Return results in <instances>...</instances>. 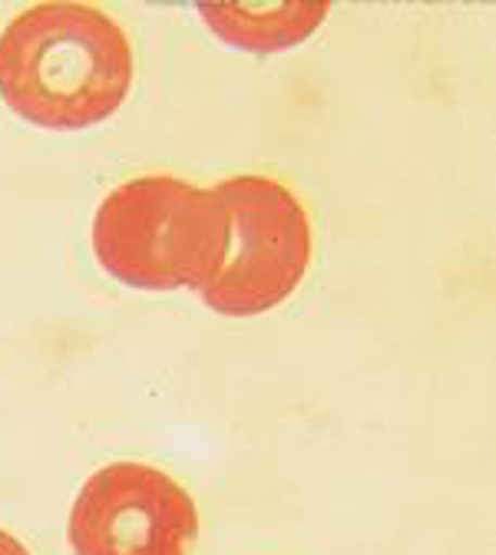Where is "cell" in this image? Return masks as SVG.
<instances>
[{"mask_svg":"<svg viewBox=\"0 0 496 555\" xmlns=\"http://www.w3.org/2000/svg\"><path fill=\"white\" fill-rule=\"evenodd\" d=\"M199 539L192 496L150 463L97 469L69 513L77 555H189Z\"/></svg>","mask_w":496,"mask_h":555,"instance_id":"cell-4","label":"cell"},{"mask_svg":"<svg viewBox=\"0 0 496 555\" xmlns=\"http://www.w3.org/2000/svg\"><path fill=\"white\" fill-rule=\"evenodd\" d=\"M222 40L268 53L278 47H292L315 34L328 17L325 4H271V8H202L199 11Z\"/></svg>","mask_w":496,"mask_h":555,"instance_id":"cell-5","label":"cell"},{"mask_svg":"<svg viewBox=\"0 0 496 555\" xmlns=\"http://www.w3.org/2000/svg\"><path fill=\"white\" fill-rule=\"evenodd\" d=\"M129 34L90 4H34L0 34V96L43 129L110 119L132 90Z\"/></svg>","mask_w":496,"mask_h":555,"instance_id":"cell-1","label":"cell"},{"mask_svg":"<svg viewBox=\"0 0 496 555\" xmlns=\"http://www.w3.org/2000/svg\"><path fill=\"white\" fill-rule=\"evenodd\" d=\"M226 245L216 189L153 172L116 185L97 208L93 251L123 285L143 292H202Z\"/></svg>","mask_w":496,"mask_h":555,"instance_id":"cell-2","label":"cell"},{"mask_svg":"<svg viewBox=\"0 0 496 555\" xmlns=\"http://www.w3.org/2000/svg\"><path fill=\"white\" fill-rule=\"evenodd\" d=\"M212 189L226 212V245L199 295L229 318L271 311L308 274L315 255L308 208L271 176H232Z\"/></svg>","mask_w":496,"mask_h":555,"instance_id":"cell-3","label":"cell"},{"mask_svg":"<svg viewBox=\"0 0 496 555\" xmlns=\"http://www.w3.org/2000/svg\"><path fill=\"white\" fill-rule=\"evenodd\" d=\"M0 555H30V548L24 542H17L11 532L0 529Z\"/></svg>","mask_w":496,"mask_h":555,"instance_id":"cell-6","label":"cell"}]
</instances>
